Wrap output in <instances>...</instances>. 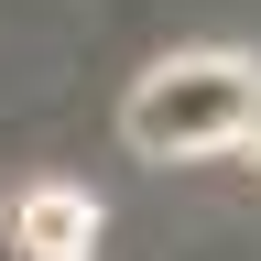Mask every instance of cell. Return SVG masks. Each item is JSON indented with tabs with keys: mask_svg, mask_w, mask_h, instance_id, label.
I'll list each match as a JSON object with an SVG mask.
<instances>
[{
	"mask_svg": "<svg viewBox=\"0 0 261 261\" xmlns=\"http://www.w3.org/2000/svg\"><path fill=\"white\" fill-rule=\"evenodd\" d=\"M120 130H130V152H163V163H207V152L261 163V65L218 55V44L163 55L120 98Z\"/></svg>",
	"mask_w": 261,
	"mask_h": 261,
	"instance_id": "cell-1",
	"label": "cell"
},
{
	"mask_svg": "<svg viewBox=\"0 0 261 261\" xmlns=\"http://www.w3.org/2000/svg\"><path fill=\"white\" fill-rule=\"evenodd\" d=\"M11 240H22V261H87L98 250V207L76 185H33L11 207Z\"/></svg>",
	"mask_w": 261,
	"mask_h": 261,
	"instance_id": "cell-2",
	"label": "cell"
}]
</instances>
